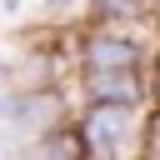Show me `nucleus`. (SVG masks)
Instances as JSON below:
<instances>
[{"instance_id":"obj_10","label":"nucleus","mask_w":160,"mask_h":160,"mask_svg":"<svg viewBox=\"0 0 160 160\" xmlns=\"http://www.w3.org/2000/svg\"><path fill=\"white\" fill-rule=\"evenodd\" d=\"M10 105H15V90L0 80V125H10Z\"/></svg>"},{"instance_id":"obj_8","label":"nucleus","mask_w":160,"mask_h":160,"mask_svg":"<svg viewBox=\"0 0 160 160\" xmlns=\"http://www.w3.org/2000/svg\"><path fill=\"white\" fill-rule=\"evenodd\" d=\"M25 155H30V145H25L10 125H0V160H25Z\"/></svg>"},{"instance_id":"obj_9","label":"nucleus","mask_w":160,"mask_h":160,"mask_svg":"<svg viewBox=\"0 0 160 160\" xmlns=\"http://www.w3.org/2000/svg\"><path fill=\"white\" fill-rule=\"evenodd\" d=\"M145 160H160V105H150L145 120Z\"/></svg>"},{"instance_id":"obj_11","label":"nucleus","mask_w":160,"mask_h":160,"mask_svg":"<svg viewBox=\"0 0 160 160\" xmlns=\"http://www.w3.org/2000/svg\"><path fill=\"white\" fill-rule=\"evenodd\" d=\"M0 15H10V20L25 15V0H0Z\"/></svg>"},{"instance_id":"obj_7","label":"nucleus","mask_w":160,"mask_h":160,"mask_svg":"<svg viewBox=\"0 0 160 160\" xmlns=\"http://www.w3.org/2000/svg\"><path fill=\"white\" fill-rule=\"evenodd\" d=\"M90 0H45V15L50 20H80Z\"/></svg>"},{"instance_id":"obj_2","label":"nucleus","mask_w":160,"mask_h":160,"mask_svg":"<svg viewBox=\"0 0 160 160\" xmlns=\"http://www.w3.org/2000/svg\"><path fill=\"white\" fill-rule=\"evenodd\" d=\"M70 60L75 75L85 70H150L155 50L140 30H100V25H80L70 35Z\"/></svg>"},{"instance_id":"obj_1","label":"nucleus","mask_w":160,"mask_h":160,"mask_svg":"<svg viewBox=\"0 0 160 160\" xmlns=\"http://www.w3.org/2000/svg\"><path fill=\"white\" fill-rule=\"evenodd\" d=\"M145 110L125 105H80L75 130L85 140L90 160H145Z\"/></svg>"},{"instance_id":"obj_5","label":"nucleus","mask_w":160,"mask_h":160,"mask_svg":"<svg viewBox=\"0 0 160 160\" xmlns=\"http://www.w3.org/2000/svg\"><path fill=\"white\" fill-rule=\"evenodd\" d=\"M150 15H155L150 0H90L85 5V25H100V30H140Z\"/></svg>"},{"instance_id":"obj_4","label":"nucleus","mask_w":160,"mask_h":160,"mask_svg":"<svg viewBox=\"0 0 160 160\" xmlns=\"http://www.w3.org/2000/svg\"><path fill=\"white\" fill-rule=\"evenodd\" d=\"M85 105H125L145 110L150 105V70H85L75 75Z\"/></svg>"},{"instance_id":"obj_3","label":"nucleus","mask_w":160,"mask_h":160,"mask_svg":"<svg viewBox=\"0 0 160 160\" xmlns=\"http://www.w3.org/2000/svg\"><path fill=\"white\" fill-rule=\"evenodd\" d=\"M65 125H75V110H70V90L65 85H55V90H25L10 105V130L25 145H35V140H45V135H55Z\"/></svg>"},{"instance_id":"obj_6","label":"nucleus","mask_w":160,"mask_h":160,"mask_svg":"<svg viewBox=\"0 0 160 160\" xmlns=\"http://www.w3.org/2000/svg\"><path fill=\"white\" fill-rule=\"evenodd\" d=\"M25 160H90V155H85V140H80V130H75V125H65V130H55V135L35 140Z\"/></svg>"}]
</instances>
